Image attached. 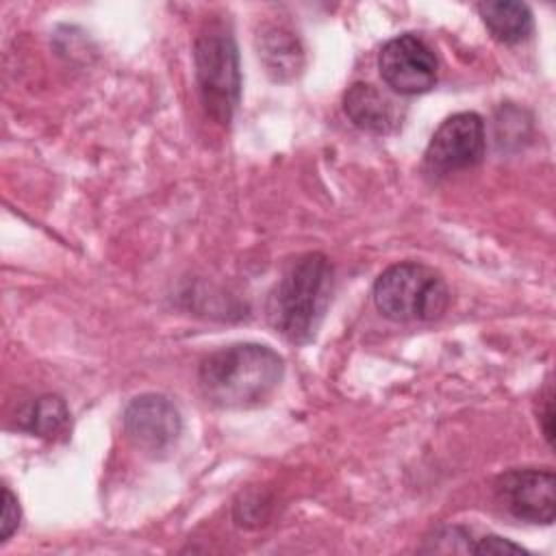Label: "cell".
<instances>
[{
    "label": "cell",
    "mask_w": 556,
    "mask_h": 556,
    "mask_svg": "<svg viewBox=\"0 0 556 556\" xmlns=\"http://www.w3.org/2000/svg\"><path fill=\"white\" fill-rule=\"evenodd\" d=\"M282 374L285 361L269 345L235 343L200 363L198 384L217 408H252L278 389Z\"/></svg>",
    "instance_id": "6da1fadb"
},
{
    "label": "cell",
    "mask_w": 556,
    "mask_h": 556,
    "mask_svg": "<svg viewBox=\"0 0 556 556\" xmlns=\"http://www.w3.org/2000/svg\"><path fill=\"white\" fill-rule=\"evenodd\" d=\"M332 293V265L321 252H308L291 263L274 287L267 304L271 326L293 343L315 337Z\"/></svg>",
    "instance_id": "7a4b0ae2"
},
{
    "label": "cell",
    "mask_w": 556,
    "mask_h": 556,
    "mask_svg": "<svg viewBox=\"0 0 556 556\" xmlns=\"http://www.w3.org/2000/svg\"><path fill=\"white\" fill-rule=\"evenodd\" d=\"M374 304L391 321H432L445 313L450 289L437 269L404 261L376 278Z\"/></svg>",
    "instance_id": "3957f363"
},
{
    "label": "cell",
    "mask_w": 556,
    "mask_h": 556,
    "mask_svg": "<svg viewBox=\"0 0 556 556\" xmlns=\"http://www.w3.org/2000/svg\"><path fill=\"white\" fill-rule=\"evenodd\" d=\"M193 63L206 115L228 126L241 96L239 52L232 35L222 26L204 28L193 46Z\"/></svg>",
    "instance_id": "277c9868"
},
{
    "label": "cell",
    "mask_w": 556,
    "mask_h": 556,
    "mask_svg": "<svg viewBox=\"0 0 556 556\" xmlns=\"http://www.w3.org/2000/svg\"><path fill=\"white\" fill-rule=\"evenodd\" d=\"M486 135L484 122L478 113L463 111L441 122L434 130L424 163L430 174H452L478 165L484 156Z\"/></svg>",
    "instance_id": "5b68a950"
},
{
    "label": "cell",
    "mask_w": 556,
    "mask_h": 556,
    "mask_svg": "<svg viewBox=\"0 0 556 556\" xmlns=\"http://www.w3.org/2000/svg\"><path fill=\"white\" fill-rule=\"evenodd\" d=\"M378 70L387 87L395 93L417 96L434 87L439 63L426 41L404 33L382 46L378 54Z\"/></svg>",
    "instance_id": "8992f818"
},
{
    "label": "cell",
    "mask_w": 556,
    "mask_h": 556,
    "mask_svg": "<svg viewBox=\"0 0 556 556\" xmlns=\"http://www.w3.org/2000/svg\"><path fill=\"white\" fill-rule=\"evenodd\" d=\"M495 495L521 521L549 526L556 517V476L552 469H510L495 480Z\"/></svg>",
    "instance_id": "52a82bcc"
},
{
    "label": "cell",
    "mask_w": 556,
    "mask_h": 556,
    "mask_svg": "<svg viewBox=\"0 0 556 556\" xmlns=\"http://www.w3.org/2000/svg\"><path fill=\"white\" fill-rule=\"evenodd\" d=\"M122 421L130 443L152 456L167 452L182 430L178 408L169 397L159 393H143L130 400Z\"/></svg>",
    "instance_id": "ba28073f"
},
{
    "label": "cell",
    "mask_w": 556,
    "mask_h": 556,
    "mask_svg": "<svg viewBox=\"0 0 556 556\" xmlns=\"http://www.w3.org/2000/svg\"><path fill=\"white\" fill-rule=\"evenodd\" d=\"M343 111L356 128L374 135H387L397 124L393 102L369 83H354L345 91Z\"/></svg>",
    "instance_id": "9c48e42d"
},
{
    "label": "cell",
    "mask_w": 556,
    "mask_h": 556,
    "mask_svg": "<svg viewBox=\"0 0 556 556\" xmlns=\"http://www.w3.org/2000/svg\"><path fill=\"white\" fill-rule=\"evenodd\" d=\"M256 48L258 59L276 80H289L298 76L304 65V52L298 37L282 26H263L256 37Z\"/></svg>",
    "instance_id": "30bf717a"
},
{
    "label": "cell",
    "mask_w": 556,
    "mask_h": 556,
    "mask_svg": "<svg viewBox=\"0 0 556 556\" xmlns=\"http://www.w3.org/2000/svg\"><path fill=\"white\" fill-rule=\"evenodd\" d=\"M478 13L500 43L513 46L532 33V13L528 4L515 0H486L478 4Z\"/></svg>",
    "instance_id": "8fae6325"
},
{
    "label": "cell",
    "mask_w": 556,
    "mask_h": 556,
    "mask_svg": "<svg viewBox=\"0 0 556 556\" xmlns=\"http://www.w3.org/2000/svg\"><path fill=\"white\" fill-rule=\"evenodd\" d=\"M70 421L67 404L59 395H41L17 410V426L37 437H54Z\"/></svg>",
    "instance_id": "7c38bea8"
},
{
    "label": "cell",
    "mask_w": 556,
    "mask_h": 556,
    "mask_svg": "<svg viewBox=\"0 0 556 556\" xmlns=\"http://www.w3.org/2000/svg\"><path fill=\"white\" fill-rule=\"evenodd\" d=\"M426 552H473L476 539L463 526H445L434 530L430 539H426Z\"/></svg>",
    "instance_id": "4fadbf2b"
},
{
    "label": "cell",
    "mask_w": 556,
    "mask_h": 556,
    "mask_svg": "<svg viewBox=\"0 0 556 556\" xmlns=\"http://www.w3.org/2000/svg\"><path fill=\"white\" fill-rule=\"evenodd\" d=\"M473 554H495V556H519V554H528L526 547L497 536V534H486L476 539L473 543Z\"/></svg>",
    "instance_id": "5bb4252c"
},
{
    "label": "cell",
    "mask_w": 556,
    "mask_h": 556,
    "mask_svg": "<svg viewBox=\"0 0 556 556\" xmlns=\"http://www.w3.org/2000/svg\"><path fill=\"white\" fill-rule=\"evenodd\" d=\"M20 526V506L9 486H2V519H0V541H7Z\"/></svg>",
    "instance_id": "9a60e30c"
},
{
    "label": "cell",
    "mask_w": 556,
    "mask_h": 556,
    "mask_svg": "<svg viewBox=\"0 0 556 556\" xmlns=\"http://www.w3.org/2000/svg\"><path fill=\"white\" fill-rule=\"evenodd\" d=\"M541 402H543V408L539 410V424H541L545 441L549 445H554V393H552L549 384L541 393Z\"/></svg>",
    "instance_id": "2e32d148"
}]
</instances>
